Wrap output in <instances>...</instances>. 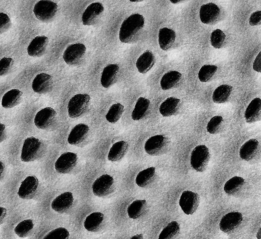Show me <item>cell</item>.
<instances>
[{
	"label": "cell",
	"mask_w": 261,
	"mask_h": 239,
	"mask_svg": "<svg viewBox=\"0 0 261 239\" xmlns=\"http://www.w3.org/2000/svg\"><path fill=\"white\" fill-rule=\"evenodd\" d=\"M144 17L139 14H132L125 19L121 24L119 33L121 42L125 43L135 42L144 28Z\"/></svg>",
	"instance_id": "6da1fadb"
},
{
	"label": "cell",
	"mask_w": 261,
	"mask_h": 239,
	"mask_svg": "<svg viewBox=\"0 0 261 239\" xmlns=\"http://www.w3.org/2000/svg\"><path fill=\"white\" fill-rule=\"evenodd\" d=\"M45 146L38 139L34 137L27 138L23 142L20 158L23 162H31L41 158L45 152Z\"/></svg>",
	"instance_id": "7a4b0ae2"
},
{
	"label": "cell",
	"mask_w": 261,
	"mask_h": 239,
	"mask_svg": "<svg viewBox=\"0 0 261 239\" xmlns=\"http://www.w3.org/2000/svg\"><path fill=\"white\" fill-rule=\"evenodd\" d=\"M91 103V97L87 94H77L72 97L68 104V114L72 118H77L84 114Z\"/></svg>",
	"instance_id": "3957f363"
},
{
	"label": "cell",
	"mask_w": 261,
	"mask_h": 239,
	"mask_svg": "<svg viewBox=\"0 0 261 239\" xmlns=\"http://www.w3.org/2000/svg\"><path fill=\"white\" fill-rule=\"evenodd\" d=\"M210 157L208 148L204 145H199L191 152V166L196 171L202 172L207 168Z\"/></svg>",
	"instance_id": "277c9868"
},
{
	"label": "cell",
	"mask_w": 261,
	"mask_h": 239,
	"mask_svg": "<svg viewBox=\"0 0 261 239\" xmlns=\"http://www.w3.org/2000/svg\"><path fill=\"white\" fill-rule=\"evenodd\" d=\"M169 146L168 138L162 135L151 136L144 145L145 152L152 156H158L165 153Z\"/></svg>",
	"instance_id": "5b68a950"
},
{
	"label": "cell",
	"mask_w": 261,
	"mask_h": 239,
	"mask_svg": "<svg viewBox=\"0 0 261 239\" xmlns=\"http://www.w3.org/2000/svg\"><path fill=\"white\" fill-rule=\"evenodd\" d=\"M58 7L50 1H40L34 6L33 12L36 17L43 22L51 20L56 15Z\"/></svg>",
	"instance_id": "8992f818"
},
{
	"label": "cell",
	"mask_w": 261,
	"mask_h": 239,
	"mask_svg": "<svg viewBox=\"0 0 261 239\" xmlns=\"http://www.w3.org/2000/svg\"><path fill=\"white\" fill-rule=\"evenodd\" d=\"M57 113L51 107L44 108L36 114L34 118L35 126L39 129L46 130L50 128L55 123Z\"/></svg>",
	"instance_id": "52a82bcc"
},
{
	"label": "cell",
	"mask_w": 261,
	"mask_h": 239,
	"mask_svg": "<svg viewBox=\"0 0 261 239\" xmlns=\"http://www.w3.org/2000/svg\"><path fill=\"white\" fill-rule=\"evenodd\" d=\"M114 187L113 177L109 174L98 177L93 182L92 189L93 194L98 197L106 196L112 192Z\"/></svg>",
	"instance_id": "ba28073f"
},
{
	"label": "cell",
	"mask_w": 261,
	"mask_h": 239,
	"mask_svg": "<svg viewBox=\"0 0 261 239\" xmlns=\"http://www.w3.org/2000/svg\"><path fill=\"white\" fill-rule=\"evenodd\" d=\"M86 51L85 45L76 43L68 46L64 51L63 58L65 63L70 65H75L82 60Z\"/></svg>",
	"instance_id": "9c48e42d"
},
{
	"label": "cell",
	"mask_w": 261,
	"mask_h": 239,
	"mask_svg": "<svg viewBox=\"0 0 261 239\" xmlns=\"http://www.w3.org/2000/svg\"><path fill=\"white\" fill-rule=\"evenodd\" d=\"M78 162V156L72 152H66L62 154L55 163L56 171L61 174L70 173Z\"/></svg>",
	"instance_id": "30bf717a"
},
{
	"label": "cell",
	"mask_w": 261,
	"mask_h": 239,
	"mask_svg": "<svg viewBox=\"0 0 261 239\" xmlns=\"http://www.w3.org/2000/svg\"><path fill=\"white\" fill-rule=\"evenodd\" d=\"M200 197L197 193L190 191H184L180 197L179 204L186 215L194 213L199 204Z\"/></svg>",
	"instance_id": "8fae6325"
},
{
	"label": "cell",
	"mask_w": 261,
	"mask_h": 239,
	"mask_svg": "<svg viewBox=\"0 0 261 239\" xmlns=\"http://www.w3.org/2000/svg\"><path fill=\"white\" fill-rule=\"evenodd\" d=\"M39 182L34 176H27L21 182L17 195L23 199H31L36 195L39 188Z\"/></svg>",
	"instance_id": "7c38bea8"
},
{
	"label": "cell",
	"mask_w": 261,
	"mask_h": 239,
	"mask_svg": "<svg viewBox=\"0 0 261 239\" xmlns=\"http://www.w3.org/2000/svg\"><path fill=\"white\" fill-rule=\"evenodd\" d=\"M243 220V216L241 213L233 211L227 213L221 219L219 228L226 233H232L240 226Z\"/></svg>",
	"instance_id": "4fadbf2b"
},
{
	"label": "cell",
	"mask_w": 261,
	"mask_h": 239,
	"mask_svg": "<svg viewBox=\"0 0 261 239\" xmlns=\"http://www.w3.org/2000/svg\"><path fill=\"white\" fill-rule=\"evenodd\" d=\"M104 11V7L100 3H93L89 5L84 12L82 20L85 25H93L101 18Z\"/></svg>",
	"instance_id": "5bb4252c"
},
{
	"label": "cell",
	"mask_w": 261,
	"mask_h": 239,
	"mask_svg": "<svg viewBox=\"0 0 261 239\" xmlns=\"http://www.w3.org/2000/svg\"><path fill=\"white\" fill-rule=\"evenodd\" d=\"M220 10L218 6L210 3L202 5L199 10V17L201 22L205 24H211L217 20Z\"/></svg>",
	"instance_id": "9a60e30c"
},
{
	"label": "cell",
	"mask_w": 261,
	"mask_h": 239,
	"mask_svg": "<svg viewBox=\"0 0 261 239\" xmlns=\"http://www.w3.org/2000/svg\"><path fill=\"white\" fill-rule=\"evenodd\" d=\"M73 196L71 192H66L56 197L51 202L52 209L59 213H64L69 210L73 205Z\"/></svg>",
	"instance_id": "2e32d148"
},
{
	"label": "cell",
	"mask_w": 261,
	"mask_h": 239,
	"mask_svg": "<svg viewBox=\"0 0 261 239\" xmlns=\"http://www.w3.org/2000/svg\"><path fill=\"white\" fill-rule=\"evenodd\" d=\"M52 76L47 73L38 74L34 78L32 87L33 91L38 94H44L50 91L53 85Z\"/></svg>",
	"instance_id": "e0dca14e"
},
{
	"label": "cell",
	"mask_w": 261,
	"mask_h": 239,
	"mask_svg": "<svg viewBox=\"0 0 261 239\" xmlns=\"http://www.w3.org/2000/svg\"><path fill=\"white\" fill-rule=\"evenodd\" d=\"M119 66L116 64H111L106 66L102 72L100 83L105 88L113 86L118 77Z\"/></svg>",
	"instance_id": "ac0fdd59"
},
{
	"label": "cell",
	"mask_w": 261,
	"mask_h": 239,
	"mask_svg": "<svg viewBox=\"0 0 261 239\" xmlns=\"http://www.w3.org/2000/svg\"><path fill=\"white\" fill-rule=\"evenodd\" d=\"M90 131L89 126L84 123L76 124L70 131L67 142L70 145H78L85 140L87 137Z\"/></svg>",
	"instance_id": "d6986e66"
},
{
	"label": "cell",
	"mask_w": 261,
	"mask_h": 239,
	"mask_svg": "<svg viewBox=\"0 0 261 239\" xmlns=\"http://www.w3.org/2000/svg\"><path fill=\"white\" fill-rule=\"evenodd\" d=\"M48 44V38L45 36L35 37L27 47L28 55L31 57H40L45 52Z\"/></svg>",
	"instance_id": "ffe728a7"
},
{
	"label": "cell",
	"mask_w": 261,
	"mask_h": 239,
	"mask_svg": "<svg viewBox=\"0 0 261 239\" xmlns=\"http://www.w3.org/2000/svg\"><path fill=\"white\" fill-rule=\"evenodd\" d=\"M244 117L246 121L249 123L258 121L261 119V99L256 97L251 100L247 106Z\"/></svg>",
	"instance_id": "44dd1931"
},
{
	"label": "cell",
	"mask_w": 261,
	"mask_h": 239,
	"mask_svg": "<svg viewBox=\"0 0 261 239\" xmlns=\"http://www.w3.org/2000/svg\"><path fill=\"white\" fill-rule=\"evenodd\" d=\"M259 148L258 141L256 139H251L246 141L241 147L239 150V155L244 161H250L256 155Z\"/></svg>",
	"instance_id": "7402d4cb"
},
{
	"label": "cell",
	"mask_w": 261,
	"mask_h": 239,
	"mask_svg": "<svg viewBox=\"0 0 261 239\" xmlns=\"http://www.w3.org/2000/svg\"><path fill=\"white\" fill-rule=\"evenodd\" d=\"M155 62V57L152 51L147 50L137 59L136 66L138 71L142 74L149 71Z\"/></svg>",
	"instance_id": "603a6c76"
},
{
	"label": "cell",
	"mask_w": 261,
	"mask_h": 239,
	"mask_svg": "<svg viewBox=\"0 0 261 239\" xmlns=\"http://www.w3.org/2000/svg\"><path fill=\"white\" fill-rule=\"evenodd\" d=\"M175 38V33L172 29L166 27L160 29L158 34L160 48L163 50H168L174 44Z\"/></svg>",
	"instance_id": "cb8c5ba5"
},
{
	"label": "cell",
	"mask_w": 261,
	"mask_h": 239,
	"mask_svg": "<svg viewBox=\"0 0 261 239\" xmlns=\"http://www.w3.org/2000/svg\"><path fill=\"white\" fill-rule=\"evenodd\" d=\"M128 149V143L124 140L119 141L112 146L108 154V159L111 162L121 160Z\"/></svg>",
	"instance_id": "d4e9b609"
},
{
	"label": "cell",
	"mask_w": 261,
	"mask_h": 239,
	"mask_svg": "<svg viewBox=\"0 0 261 239\" xmlns=\"http://www.w3.org/2000/svg\"><path fill=\"white\" fill-rule=\"evenodd\" d=\"M180 104L179 99L173 97H168L160 105L159 112L164 117L174 115L177 112Z\"/></svg>",
	"instance_id": "484cf974"
},
{
	"label": "cell",
	"mask_w": 261,
	"mask_h": 239,
	"mask_svg": "<svg viewBox=\"0 0 261 239\" xmlns=\"http://www.w3.org/2000/svg\"><path fill=\"white\" fill-rule=\"evenodd\" d=\"M22 92L16 89L7 91L2 99V105L5 109L12 108L21 102Z\"/></svg>",
	"instance_id": "4316f807"
},
{
	"label": "cell",
	"mask_w": 261,
	"mask_h": 239,
	"mask_svg": "<svg viewBox=\"0 0 261 239\" xmlns=\"http://www.w3.org/2000/svg\"><path fill=\"white\" fill-rule=\"evenodd\" d=\"M181 77V74L177 71L172 70L166 73L160 81L161 88L164 90H167L175 87L179 84Z\"/></svg>",
	"instance_id": "83f0119b"
},
{
	"label": "cell",
	"mask_w": 261,
	"mask_h": 239,
	"mask_svg": "<svg viewBox=\"0 0 261 239\" xmlns=\"http://www.w3.org/2000/svg\"><path fill=\"white\" fill-rule=\"evenodd\" d=\"M150 104V102L148 99L143 97L139 98L132 112V119L134 121L143 119L148 111Z\"/></svg>",
	"instance_id": "f1b7e54d"
},
{
	"label": "cell",
	"mask_w": 261,
	"mask_h": 239,
	"mask_svg": "<svg viewBox=\"0 0 261 239\" xmlns=\"http://www.w3.org/2000/svg\"><path fill=\"white\" fill-rule=\"evenodd\" d=\"M156 175L155 168L150 167L139 172L135 181L137 185L145 188L149 185L154 179Z\"/></svg>",
	"instance_id": "f546056e"
},
{
	"label": "cell",
	"mask_w": 261,
	"mask_h": 239,
	"mask_svg": "<svg viewBox=\"0 0 261 239\" xmlns=\"http://www.w3.org/2000/svg\"><path fill=\"white\" fill-rule=\"evenodd\" d=\"M104 216L100 212H94L88 215L84 223L85 228L89 231H97L103 221Z\"/></svg>",
	"instance_id": "4dcf8cb0"
},
{
	"label": "cell",
	"mask_w": 261,
	"mask_h": 239,
	"mask_svg": "<svg viewBox=\"0 0 261 239\" xmlns=\"http://www.w3.org/2000/svg\"><path fill=\"white\" fill-rule=\"evenodd\" d=\"M232 87L229 85H222L218 86L214 91L212 95L213 101L216 103H223L230 98Z\"/></svg>",
	"instance_id": "1f68e13d"
},
{
	"label": "cell",
	"mask_w": 261,
	"mask_h": 239,
	"mask_svg": "<svg viewBox=\"0 0 261 239\" xmlns=\"http://www.w3.org/2000/svg\"><path fill=\"white\" fill-rule=\"evenodd\" d=\"M146 206L147 204L145 200H135L127 208L128 216L133 219H138L145 213Z\"/></svg>",
	"instance_id": "d6a6232c"
},
{
	"label": "cell",
	"mask_w": 261,
	"mask_h": 239,
	"mask_svg": "<svg viewBox=\"0 0 261 239\" xmlns=\"http://www.w3.org/2000/svg\"><path fill=\"white\" fill-rule=\"evenodd\" d=\"M245 184L244 179L240 176H234L226 181L224 191L229 195H234L242 189Z\"/></svg>",
	"instance_id": "836d02e7"
},
{
	"label": "cell",
	"mask_w": 261,
	"mask_h": 239,
	"mask_svg": "<svg viewBox=\"0 0 261 239\" xmlns=\"http://www.w3.org/2000/svg\"><path fill=\"white\" fill-rule=\"evenodd\" d=\"M34 227L33 220L27 219L19 223L15 227L14 231L19 237H26L32 233Z\"/></svg>",
	"instance_id": "e575fe53"
},
{
	"label": "cell",
	"mask_w": 261,
	"mask_h": 239,
	"mask_svg": "<svg viewBox=\"0 0 261 239\" xmlns=\"http://www.w3.org/2000/svg\"><path fill=\"white\" fill-rule=\"evenodd\" d=\"M124 111V106L121 103H114L111 106L108 111L106 115V119L111 123H115L120 119Z\"/></svg>",
	"instance_id": "d590c367"
},
{
	"label": "cell",
	"mask_w": 261,
	"mask_h": 239,
	"mask_svg": "<svg viewBox=\"0 0 261 239\" xmlns=\"http://www.w3.org/2000/svg\"><path fill=\"white\" fill-rule=\"evenodd\" d=\"M180 227L176 221L170 222L161 231L159 239H169L176 237L179 233Z\"/></svg>",
	"instance_id": "8d00e7d4"
},
{
	"label": "cell",
	"mask_w": 261,
	"mask_h": 239,
	"mask_svg": "<svg viewBox=\"0 0 261 239\" xmlns=\"http://www.w3.org/2000/svg\"><path fill=\"white\" fill-rule=\"evenodd\" d=\"M218 70V67L214 65H204L198 72V78L201 82L209 81Z\"/></svg>",
	"instance_id": "74e56055"
},
{
	"label": "cell",
	"mask_w": 261,
	"mask_h": 239,
	"mask_svg": "<svg viewBox=\"0 0 261 239\" xmlns=\"http://www.w3.org/2000/svg\"><path fill=\"white\" fill-rule=\"evenodd\" d=\"M226 41V35L220 29L215 30L211 33L210 41L211 45L215 48H220L224 45Z\"/></svg>",
	"instance_id": "f35d334b"
},
{
	"label": "cell",
	"mask_w": 261,
	"mask_h": 239,
	"mask_svg": "<svg viewBox=\"0 0 261 239\" xmlns=\"http://www.w3.org/2000/svg\"><path fill=\"white\" fill-rule=\"evenodd\" d=\"M223 118L221 116H215L213 117L207 123L206 130L211 134L219 133L222 127Z\"/></svg>",
	"instance_id": "ab89813d"
},
{
	"label": "cell",
	"mask_w": 261,
	"mask_h": 239,
	"mask_svg": "<svg viewBox=\"0 0 261 239\" xmlns=\"http://www.w3.org/2000/svg\"><path fill=\"white\" fill-rule=\"evenodd\" d=\"M69 235L67 229L64 227H59L49 232L43 237V238L65 239L68 238Z\"/></svg>",
	"instance_id": "60d3db41"
},
{
	"label": "cell",
	"mask_w": 261,
	"mask_h": 239,
	"mask_svg": "<svg viewBox=\"0 0 261 239\" xmlns=\"http://www.w3.org/2000/svg\"><path fill=\"white\" fill-rule=\"evenodd\" d=\"M14 61L12 58L4 57L0 60V76L7 74L11 70Z\"/></svg>",
	"instance_id": "b9f144b4"
},
{
	"label": "cell",
	"mask_w": 261,
	"mask_h": 239,
	"mask_svg": "<svg viewBox=\"0 0 261 239\" xmlns=\"http://www.w3.org/2000/svg\"><path fill=\"white\" fill-rule=\"evenodd\" d=\"M11 25V21L9 16L4 13L0 12V34L8 31Z\"/></svg>",
	"instance_id": "7bdbcfd3"
},
{
	"label": "cell",
	"mask_w": 261,
	"mask_h": 239,
	"mask_svg": "<svg viewBox=\"0 0 261 239\" xmlns=\"http://www.w3.org/2000/svg\"><path fill=\"white\" fill-rule=\"evenodd\" d=\"M249 23L250 25H258L261 23V11H257L251 14L249 17Z\"/></svg>",
	"instance_id": "ee69618b"
},
{
	"label": "cell",
	"mask_w": 261,
	"mask_h": 239,
	"mask_svg": "<svg viewBox=\"0 0 261 239\" xmlns=\"http://www.w3.org/2000/svg\"><path fill=\"white\" fill-rule=\"evenodd\" d=\"M261 52L260 51L255 58L253 64V69L256 72H260L261 71L260 60Z\"/></svg>",
	"instance_id": "f6af8a7d"
},
{
	"label": "cell",
	"mask_w": 261,
	"mask_h": 239,
	"mask_svg": "<svg viewBox=\"0 0 261 239\" xmlns=\"http://www.w3.org/2000/svg\"><path fill=\"white\" fill-rule=\"evenodd\" d=\"M7 131L5 125L0 123V143L6 138Z\"/></svg>",
	"instance_id": "bcb514c9"
},
{
	"label": "cell",
	"mask_w": 261,
	"mask_h": 239,
	"mask_svg": "<svg viewBox=\"0 0 261 239\" xmlns=\"http://www.w3.org/2000/svg\"><path fill=\"white\" fill-rule=\"evenodd\" d=\"M7 216V210L5 208L0 206V225L2 224L6 220Z\"/></svg>",
	"instance_id": "7dc6e473"
},
{
	"label": "cell",
	"mask_w": 261,
	"mask_h": 239,
	"mask_svg": "<svg viewBox=\"0 0 261 239\" xmlns=\"http://www.w3.org/2000/svg\"><path fill=\"white\" fill-rule=\"evenodd\" d=\"M5 172V166L4 163L0 161V180H1L4 176Z\"/></svg>",
	"instance_id": "c3c4849f"
},
{
	"label": "cell",
	"mask_w": 261,
	"mask_h": 239,
	"mask_svg": "<svg viewBox=\"0 0 261 239\" xmlns=\"http://www.w3.org/2000/svg\"><path fill=\"white\" fill-rule=\"evenodd\" d=\"M131 238H143V236L142 234H137L133 236Z\"/></svg>",
	"instance_id": "681fc988"
},
{
	"label": "cell",
	"mask_w": 261,
	"mask_h": 239,
	"mask_svg": "<svg viewBox=\"0 0 261 239\" xmlns=\"http://www.w3.org/2000/svg\"><path fill=\"white\" fill-rule=\"evenodd\" d=\"M170 2L172 3L176 4V3H179L180 2H181V1H179V0H171Z\"/></svg>",
	"instance_id": "f907efd6"
},
{
	"label": "cell",
	"mask_w": 261,
	"mask_h": 239,
	"mask_svg": "<svg viewBox=\"0 0 261 239\" xmlns=\"http://www.w3.org/2000/svg\"><path fill=\"white\" fill-rule=\"evenodd\" d=\"M142 1H130V2H142Z\"/></svg>",
	"instance_id": "816d5d0a"
}]
</instances>
